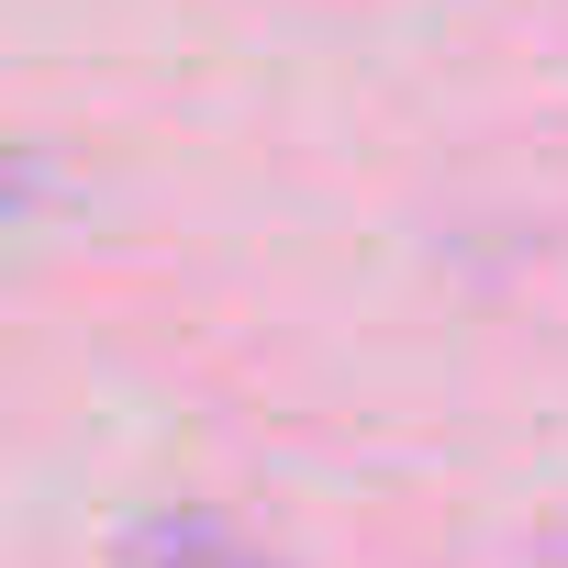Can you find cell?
<instances>
[{
	"label": "cell",
	"mask_w": 568,
	"mask_h": 568,
	"mask_svg": "<svg viewBox=\"0 0 568 568\" xmlns=\"http://www.w3.org/2000/svg\"><path fill=\"white\" fill-rule=\"evenodd\" d=\"M34 201H45V168H34V156H12V145H0V223H23Z\"/></svg>",
	"instance_id": "obj_2"
},
{
	"label": "cell",
	"mask_w": 568,
	"mask_h": 568,
	"mask_svg": "<svg viewBox=\"0 0 568 568\" xmlns=\"http://www.w3.org/2000/svg\"><path fill=\"white\" fill-rule=\"evenodd\" d=\"M123 568H278V557H256L234 524H212V513H156L134 546H123Z\"/></svg>",
	"instance_id": "obj_1"
}]
</instances>
